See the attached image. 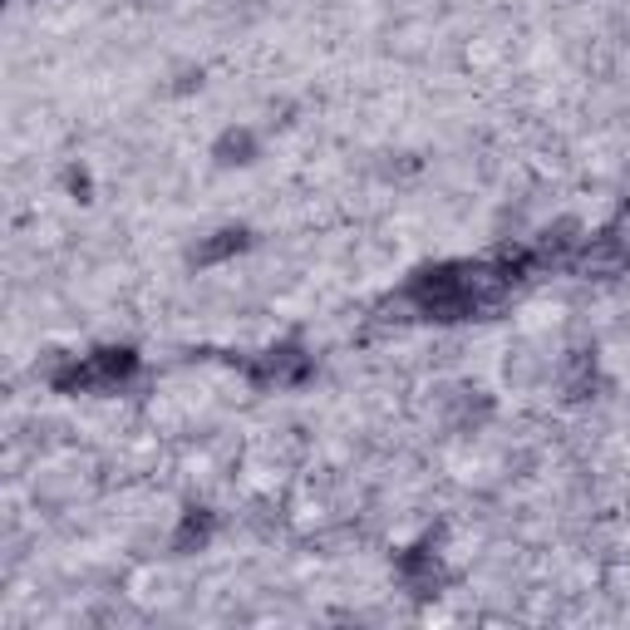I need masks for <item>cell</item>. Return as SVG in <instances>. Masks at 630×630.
Returning a JSON list of instances; mask_svg holds the SVG:
<instances>
[{"mask_svg": "<svg viewBox=\"0 0 630 630\" xmlns=\"http://www.w3.org/2000/svg\"><path fill=\"white\" fill-rule=\"evenodd\" d=\"M133 370H139V354L129 346H109L94 354H79L64 370H54L50 384L60 394H94V389H119L123 380H133Z\"/></svg>", "mask_w": 630, "mask_h": 630, "instance_id": "cell-1", "label": "cell"}, {"mask_svg": "<svg viewBox=\"0 0 630 630\" xmlns=\"http://www.w3.org/2000/svg\"><path fill=\"white\" fill-rule=\"evenodd\" d=\"M257 158V133L251 129H227L217 143V163H251Z\"/></svg>", "mask_w": 630, "mask_h": 630, "instance_id": "cell-4", "label": "cell"}, {"mask_svg": "<svg viewBox=\"0 0 630 630\" xmlns=\"http://www.w3.org/2000/svg\"><path fill=\"white\" fill-rule=\"evenodd\" d=\"M247 247H251L247 227H222V232H212V242H202L198 251H192V261H198V267H212V261H227V257H237V251H247Z\"/></svg>", "mask_w": 630, "mask_h": 630, "instance_id": "cell-3", "label": "cell"}, {"mask_svg": "<svg viewBox=\"0 0 630 630\" xmlns=\"http://www.w3.org/2000/svg\"><path fill=\"white\" fill-rule=\"evenodd\" d=\"M306 374H311V360H306L301 350L281 346V350L261 354V364L251 370V380H257V384H301Z\"/></svg>", "mask_w": 630, "mask_h": 630, "instance_id": "cell-2", "label": "cell"}]
</instances>
